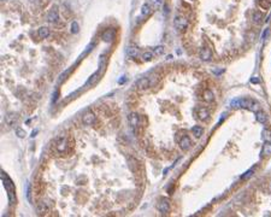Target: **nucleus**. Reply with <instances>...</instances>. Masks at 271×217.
I'll return each instance as SVG.
<instances>
[{
  "mask_svg": "<svg viewBox=\"0 0 271 217\" xmlns=\"http://www.w3.org/2000/svg\"><path fill=\"white\" fill-rule=\"evenodd\" d=\"M230 105L232 107H242V108H247V110H252L254 111L257 107H258V104L255 103L254 100L252 99H234L230 101Z\"/></svg>",
  "mask_w": 271,
  "mask_h": 217,
  "instance_id": "f257e3e1",
  "label": "nucleus"
},
{
  "mask_svg": "<svg viewBox=\"0 0 271 217\" xmlns=\"http://www.w3.org/2000/svg\"><path fill=\"white\" fill-rule=\"evenodd\" d=\"M175 28L176 29H178V30H185L187 27H188V21H187V18L183 17V16H177L175 18Z\"/></svg>",
  "mask_w": 271,
  "mask_h": 217,
  "instance_id": "f03ea898",
  "label": "nucleus"
},
{
  "mask_svg": "<svg viewBox=\"0 0 271 217\" xmlns=\"http://www.w3.org/2000/svg\"><path fill=\"white\" fill-rule=\"evenodd\" d=\"M94 122H95V116H94V113L91 111L86 112L82 116V123L84 126H92Z\"/></svg>",
  "mask_w": 271,
  "mask_h": 217,
  "instance_id": "7ed1b4c3",
  "label": "nucleus"
},
{
  "mask_svg": "<svg viewBox=\"0 0 271 217\" xmlns=\"http://www.w3.org/2000/svg\"><path fill=\"white\" fill-rule=\"evenodd\" d=\"M157 207H158L159 211L163 212V214L169 212V210H170V204H169V200L164 199V198L160 199L159 203H158V205H157Z\"/></svg>",
  "mask_w": 271,
  "mask_h": 217,
  "instance_id": "20e7f679",
  "label": "nucleus"
},
{
  "mask_svg": "<svg viewBox=\"0 0 271 217\" xmlns=\"http://www.w3.org/2000/svg\"><path fill=\"white\" fill-rule=\"evenodd\" d=\"M129 124L133 127V128H135V127H138L139 126V123H140V117H139V115L136 113V112H131L130 115H129Z\"/></svg>",
  "mask_w": 271,
  "mask_h": 217,
  "instance_id": "39448f33",
  "label": "nucleus"
},
{
  "mask_svg": "<svg viewBox=\"0 0 271 217\" xmlns=\"http://www.w3.org/2000/svg\"><path fill=\"white\" fill-rule=\"evenodd\" d=\"M180 146H181V148L182 150H185V151H187V150H189L191 148V146H192V141H191V139H189L187 135H185L183 138L181 139V141H180Z\"/></svg>",
  "mask_w": 271,
  "mask_h": 217,
  "instance_id": "423d86ee",
  "label": "nucleus"
},
{
  "mask_svg": "<svg viewBox=\"0 0 271 217\" xmlns=\"http://www.w3.org/2000/svg\"><path fill=\"white\" fill-rule=\"evenodd\" d=\"M150 80H148L147 77H142V78H140V80H138L136 81V83H135V86H136L139 89H145V88H147V87H150Z\"/></svg>",
  "mask_w": 271,
  "mask_h": 217,
  "instance_id": "0eeeda50",
  "label": "nucleus"
},
{
  "mask_svg": "<svg viewBox=\"0 0 271 217\" xmlns=\"http://www.w3.org/2000/svg\"><path fill=\"white\" fill-rule=\"evenodd\" d=\"M100 74H101V71H99V72H98V71H97V72H94L93 75L89 77V80H88L87 82H86L84 87H91V86H93V85L98 81V78H99V76H100Z\"/></svg>",
  "mask_w": 271,
  "mask_h": 217,
  "instance_id": "6e6552de",
  "label": "nucleus"
},
{
  "mask_svg": "<svg viewBox=\"0 0 271 217\" xmlns=\"http://www.w3.org/2000/svg\"><path fill=\"white\" fill-rule=\"evenodd\" d=\"M199 57H200L202 60H210V58H211V51H210L208 48H206V47H204V48L200 50Z\"/></svg>",
  "mask_w": 271,
  "mask_h": 217,
  "instance_id": "1a4fd4ad",
  "label": "nucleus"
},
{
  "mask_svg": "<svg viewBox=\"0 0 271 217\" xmlns=\"http://www.w3.org/2000/svg\"><path fill=\"white\" fill-rule=\"evenodd\" d=\"M67 140L65 138H62V139H59L58 142H57V150L59 152H64L66 150V147H67Z\"/></svg>",
  "mask_w": 271,
  "mask_h": 217,
  "instance_id": "9d476101",
  "label": "nucleus"
},
{
  "mask_svg": "<svg viewBox=\"0 0 271 217\" xmlns=\"http://www.w3.org/2000/svg\"><path fill=\"white\" fill-rule=\"evenodd\" d=\"M101 39H103L104 41L111 42L112 40L114 39V31H113V30H106V31L103 34V36H101Z\"/></svg>",
  "mask_w": 271,
  "mask_h": 217,
  "instance_id": "9b49d317",
  "label": "nucleus"
},
{
  "mask_svg": "<svg viewBox=\"0 0 271 217\" xmlns=\"http://www.w3.org/2000/svg\"><path fill=\"white\" fill-rule=\"evenodd\" d=\"M198 117L200 119H207L208 118V111H207V108L205 107H199L198 108Z\"/></svg>",
  "mask_w": 271,
  "mask_h": 217,
  "instance_id": "f8f14e48",
  "label": "nucleus"
},
{
  "mask_svg": "<svg viewBox=\"0 0 271 217\" xmlns=\"http://www.w3.org/2000/svg\"><path fill=\"white\" fill-rule=\"evenodd\" d=\"M255 117H257V121L259 122V123L261 124H265L266 122H268V117H266V115L264 113L263 111H258L255 113Z\"/></svg>",
  "mask_w": 271,
  "mask_h": 217,
  "instance_id": "ddd939ff",
  "label": "nucleus"
},
{
  "mask_svg": "<svg viewBox=\"0 0 271 217\" xmlns=\"http://www.w3.org/2000/svg\"><path fill=\"white\" fill-rule=\"evenodd\" d=\"M263 154L268 157L271 154V141H264V146H263Z\"/></svg>",
  "mask_w": 271,
  "mask_h": 217,
  "instance_id": "4468645a",
  "label": "nucleus"
},
{
  "mask_svg": "<svg viewBox=\"0 0 271 217\" xmlns=\"http://www.w3.org/2000/svg\"><path fill=\"white\" fill-rule=\"evenodd\" d=\"M127 54H128L129 57H131V58H135V57H136L138 54H139V50H138L135 46H129V47L127 48Z\"/></svg>",
  "mask_w": 271,
  "mask_h": 217,
  "instance_id": "2eb2a0df",
  "label": "nucleus"
},
{
  "mask_svg": "<svg viewBox=\"0 0 271 217\" xmlns=\"http://www.w3.org/2000/svg\"><path fill=\"white\" fill-rule=\"evenodd\" d=\"M59 19V16H58V13L56 11H51L48 15H47V21H48L50 23H54V22H57Z\"/></svg>",
  "mask_w": 271,
  "mask_h": 217,
  "instance_id": "dca6fc26",
  "label": "nucleus"
},
{
  "mask_svg": "<svg viewBox=\"0 0 271 217\" xmlns=\"http://www.w3.org/2000/svg\"><path fill=\"white\" fill-rule=\"evenodd\" d=\"M192 132L195 135V138H200L202 133H204V129H202V127H200V126H194L192 128Z\"/></svg>",
  "mask_w": 271,
  "mask_h": 217,
  "instance_id": "f3484780",
  "label": "nucleus"
},
{
  "mask_svg": "<svg viewBox=\"0 0 271 217\" xmlns=\"http://www.w3.org/2000/svg\"><path fill=\"white\" fill-rule=\"evenodd\" d=\"M50 35V29L46 28V27H42V28L39 29V36L41 39H46L47 36Z\"/></svg>",
  "mask_w": 271,
  "mask_h": 217,
  "instance_id": "a211bd4d",
  "label": "nucleus"
},
{
  "mask_svg": "<svg viewBox=\"0 0 271 217\" xmlns=\"http://www.w3.org/2000/svg\"><path fill=\"white\" fill-rule=\"evenodd\" d=\"M213 98H214V96H213V92H212V91L206 89V91L204 92V100H205V101L210 103V101L213 100Z\"/></svg>",
  "mask_w": 271,
  "mask_h": 217,
  "instance_id": "6ab92c4d",
  "label": "nucleus"
},
{
  "mask_svg": "<svg viewBox=\"0 0 271 217\" xmlns=\"http://www.w3.org/2000/svg\"><path fill=\"white\" fill-rule=\"evenodd\" d=\"M151 13V5L150 4H144L141 8V15L142 16H148Z\"/></svg>",
  "mask_w": 271,
  "mask_h": 217,
  "instance_id": "aec40b11",
  "label": "nucleus"
},
{
  "mask_svg": "<svg viewBox=\"0 0 271 217\" xmlns=\"http://www.w3.org/2000/svg\"><path fill=\"white\" fill-rule=\"evenodd\" d=\"M261 139L264 141H271V130L269 129H264L261 132Z\"/></svg>",
  "mask_w": 271,
  "mask_h": 217,
  "instance_id": "412c9836",
  "label": "nucleus"
},
{
  "mask_svg": "<svg viewBox=\"0 0 271 217\" xmlns=\"http://www.w3.org/2000/svg\"><path fill=\"white\" fill-rule=\"evenodd\" d=\"M164 52H165L164 46H157V47H154L153 48V54H155V56H161Z\"/></svg>",
  "mask_w": 271,
  "mask_h": 217,
  "instance_id": "4be33fe9",
  "label": "nucleus"
},
{
  "mask_svg": "<svg viewBox=\"0 0 271 217\" xmlns=\"http://www.w3.org/2000/svg\"><path fill=\"white\" fill-rule=\"evenodd\" d=\"M258 4H259L260 8L268 10L270 8V5H271V0H258Z\"/></svg>",
  "mask_w": 271,
  "mask_h": 217,
  "instance_id": "5701e85b",
  "label": "nucleus"
},
{
  "mask_svg": "<svg viewBox=\"0 0 271 217\" xmlns=\"http://www.w3.org/2000/svg\"><path fill=\"white\" fill-rule=\"evenodd\" d=\"M163 1H164V0H148V4L152 5L154 9H158L163 5Z\"/></svg>",
  "mask_w": 271,
  "mask_h": 217,
  "instance_id": "b1692460",
  "label": "nucleus"
},
{
  "mask_svg": "<svg viewBox=\"0 0 271 217\" xmlns=\"http://www.w3.org/2000/svg\"><path fill=\"white\" fill-rule=\"evenodd\" d=\"M261 19H263V15H261V12H254L253 13V21L254 23H260L261 22Z\"/></svg>",
  "mask_w": 271,
  "mask_h": 217,
  "instance_id": "393cba45",
  "label": "nucleus"
},
{
  "mask_svg": "<svg viewBox=\"0 0 271 217\" xmlns=\"http://www.w3.org/2000/svg\"><path fill=\"white\" fill-rule=\"evenodd\" d=\"M153 58V53L152 52H145L142 54V59H144V62H151Z\"/></svg>",
  "mask_w": 271,
  "mask_h": 217,
  "instance_id": "a878e982",
  "label": "nucleus"
},
{
  "mask_svg": "<svg viewBox=\"0 0 271 217\" xmlns=\"http://www.w3.org/2000/svg\"><path fill=\"white\" fill-rule=\"evenodd\" d=\"M16 116H15V115H7V116H6V123H7L9 126H11V124H13V123H15V122H16Z\"/></svg>",
  "mask_w": 271,
  "mask_h": 217,
  "instance_id": "bb28decb",
  "label": "nucleus"
},
{
  "mask_svg": "<svg viewBox=\"0 0 271 217\" xmlns=\"http://www.w3.org/2000/svg\"><path fill=\"white\" fill-rule=\"evenodd\" d=\"M71 31L72 33H77L78 31V23L77 22H74L71 24Z\"/></svg>",
  "mask_w": 271,
  "mask_h": 217,
  "instance_id": "cd10ccee",
  "label": "nucleus"
},
{
  "mask_svg": "<svg viewBox=\"0 0 271 217\" xmlns=\"http://www.w3.org/2000/svg\"><path fill=\"white\" fill-rule=\"evenodd\" d=\"M16 134H17L18 138H24V136H25V132H24L23 129H19V128L16 130Z\"/></svg>",
  "mask_w": 271,
  "mask_h": 217,
  "instance_id": "c85d7f7f",
  "label": "nucleus"
},
{
  "mask_svg": "<svg viewBox=\"0 0 271 217\" xmlns=\"http://www.w3.org/2000/svg\"><path fill=\"white\" fill-rule=\"evenodd\" d=\"M252 175H253V170H248V171H247L245 175H243V176H241V179H242V180H246V179H248L249 176H252Z\"/></svg>",
  "mask_w": 271,
  "mask_h": 217,
  "instance_id": "c756f323",
  "label": "nucleus"
},
{
  "mask_svg": "<svg viewBox=\"0 0 271 217\" xmlns=\"http://www.w3.org/2000/svg\"><path fill=\"white\" fill-rule=\"evenodd\" d=\"M251 82H253V83H257V82H258V80H257V78H253V80H251Z\"/></svg>",
  "mask_w": 271,
  "mask_h": 217,
  "instance_id": "7c9ffc66",
  "label": "nucleus"
},
{
  "mask_svg": "<svg viewBox=\"0 0 271 217\" xmlns=\"http://www.w3.org/2000/svg\"><path fill=\"white\" fill-rule=\"evenodd\" d=\"M124 81H125V77H123V78H121V80H119V83H123V82H124Z\"/></svg>",
  "mask_w": 271,
  "mask_h": 217,
  "instance_id": "2f4dec72",
  "label": "nucleus"
}]
</instances>
